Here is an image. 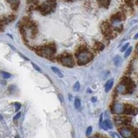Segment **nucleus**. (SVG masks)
<instances>
[{
    "label": "nucleus",
    "mask_w": 138,
    "mask_h": 138,
    "mask_svg": "<svg viewBox=\"0 0 138 138\" xmlns=\"http://www.w3.org/2000/svg\"><path fill=\"white\" fill-rule=\"evenodd\" d=\"M114 61H115V64L116 66H118L119 64V63L121 62V61H122V59L119 56H116V57L114 59Z\"/></svg>",
    "instance_id": "obj_17"
},
{
    "label": "nucleus",
    "mask_w": 138,
    "mask_h": 138,
    "mask_svg": "<svg viewBox=\"0 0 138 138\" xmlns=\"http://www.w3.org/2000/svg\"><path fill=\"white\" fill-rule=\"evenodd\" d=\"M137 37H138V34H137V35H135V39H136Z\"/></svg>",
    "instance_id": "obj_26"
},
{
    "label": "nucleus",
    "mask_w": 138,
    "mask_h": 138,
    "mask_svg": "<svg viewBox=\"0 0 138 138\" xmlns=\"http://www.w3.org/2000/svg\"><path fill=\"white\" fill-rule=\"evenodd\" d=\"M51 69H52V70H53V71L55 73H56L57 75L59 76V77H61V78H62V77H64L63 74L61 73V71H60V70H59L58 69H57V68H55V67H52Z\"/></svg>",
    "instance_id": "obj_13"
},
{
    "label": "nucleus",
    "mask_w": 138,
    "mask_h": 138,
    "mask_svg": "<svg viewBox=\"0 0 138 138\" xmlns=\"http://www.w3.org/2000/svg\"><path fill=\"white\" fill-rule=\"evenodd\" d=\"M104 48V45L101 42H96L95 44V49L98 51H101Z\"/></svg>",
    "instance_id": "obj_11"
},
{
    "label": "nucleus",
    "mask_w": 138,
    "mask_h": 138,
    "mask_svg": "<svg viewBox=\"0 0 138 138\" xmlns=\"http://www.w3.org/2000/svg\"><path fill=\"white\" fill-rule=\"evenodd\" d=\"M124 112L128 114H133V111H134V107L132 106L130 104H126L124 108Z\"/></svg>",
    "instance_id": "obj_8"
},
{
    "label": "nucleus",
    "mask_w": 138,
    "mask_h": 138,
    "mask_svg": "<svg viewBox=\"0 0 138 138\" xmlns=\"http://www.w3.org/2000/svg\"><path fill=\"white\" fill-rule=\"evenodd\" d=\"M56 0H48L37 8L38 11L42 15H46L53 12L56 8Z\"/></svg>",
    "instance_id": "obj_2"
},
{
    "label": "nucleus",
    "mask_w": 138,
    "mask_h": 138,
    "mask_svg": "<svg viewBox=\"0 0 138 138\" xmlns=\"http://www.w3.org/2000/svg\"><path fill=\"white\" fill-rule=\"evenodd\" d=\"M32 66H33V67H34L35 69H36L37 70H38V71H41V70H40V69H39V68L37 66V65H36L35 64H34V63H32Z\"/></svg>",
    "instance_id": "obj_23"
},
{
    "label": "nucleus",
    "mask_w": 138,
    "mask_h": 138,
    "mask_svg": "<svg viewBox=\"0 0 138 138\" xmlns=\"http://www.w3.org/2000/svg\"><path fill=\"white\" fill-rule=\"evenodd\" d=\"M1 26H2V22H1V21H0V29H1Z\"/></svg>",
    "instance_id": "obj_24"
},
{
    "label": "nucleus",
    "mask_w": 138,
    "mask_h": 138,
    "mask_svg": "<svg viewBox=\"0 0 138 138\" xmlns=\"http://www.w3.org/2000/svg\"><path fill=\"white\" fill-rule=\"evenodd\" d=\"M101 31L104 32V34L107 36V37H112V34H113V32L111 31V26L109 25L108 23L107 22H104L101 25Z\"/></svg>",
    "instance_id": "obj_5"
},
{
    "label": "nucleus",
    "mask_w": 138,
    "mask_h": 138,
    "mask_svg": "<svg viewBox=\"0 0 138 138\" xmlns=\"http://www.w3.org/2000/svg\"><path fill=\"white\" fill-rule=\"evenodd\" d=\"M21 108V104L19 103H15V111H18Z\"/></svg>",
    "instance_id": "obj_20"
},
{
    "label": "nucleus",
    "mask_w": 138,
    "mask_h": 138,
    "mask_svg": "<svg viewBox=\"0 0 138 138\" xmlns=\"http://www.w3.org/2000/svg\"><path fill=\"white\" fill-rule=\"evenodd\" d=\"M75 106L76 108H80L81 107V101L79 98H75Z\"/></svg>",
    "instance_id": "obj_14"
},
{
    "label": "nucleus",
    "mask_w": 138,
    "mask_h": 138,
    "mask_svg": "<svg viewBox=\"0 0 138 138\" xmlns=\"http://www.w3.org/2000/svg\"><path fill=\"white\" fill-rule=\"evenodd\" d=\"M56 52V48L53 44H49L44 48L39 50V52H37L39 55H45V56H50L53 55Z\"/></svg>",
    "instance_id": "obj_3"
},
{
    "label": "nucleus",
    "mask_w": 138,
    "mask_h": 138,
    "mask_svg": "<svg viewBox=\"0 0 138 138\" xmlns=\"http://www.w3.org/2000/svg\"><path fill=\"white\" fill-rule=\"evenodd\" d=\"M103 126L106 127V129H107V128H111L113 127V125H112V123L111 122L110 120L106 119L103 122Z\"/></svg>",
    "instance_id": "obj_12"
},
{
    "label": "nucleus",
    "mask_w": 138,
    "mask_h": 138,
    "mask_svg": "<svg viewBox=\"0 0 138 138\" xmlns=\"http://www.w3.org/2000/svg\"><path fill=\"white\" fill-rule=\"evenodd\" d=\"M128 44H125L122 48V49H121V51H124L127 49V48H128Z\"/></svg>",
    "instance_id": "obj_22"
},
{
    "label": "nucleus",
    "mask_w": 138,
    "mask_h": 138,
    "mask_svg": "<svg viewBox=\"0 0 138 138\" xmlns=\"http://www.w3.org/2000/svg\"><path fill=\"white\" fill-rule=\"evenodd\" d=\"M113 80H108V81L106 83V84H105V90H106V92H108V91L111 89L112 86H113Z\"/></svg>",
    "instance_id": "obj_10"
},
{
    "label": "nucleus",
    "mask_w": 138,
    "mask_h": 138,
    "mask_svg": "<svg viewBox=\"0 0 138 138\" xmlns=\"http://www.w3.org/2000/svg\"><path fill=\"white\" fill-rule=\"evenodd\" d=\"M97 1L101 6L104 8H108L111 3V0H97Z\"/></svg>",
    "instance_id": "obj_9"
},
{
    "label": "nucleus",
    "mask_w": 138,
    "mask_h": 138,
    "mask_svg": "<svg viewBox=\"0 0 138 138\" xmlns=\"http://www.w3.org/2000/svg\"><path fill=\"white\" fill-rule=\"evenodd\" d=\"M1 75L3 76V77L4 78H5V79H8V78H10L11 77V74L10 73H7V72H4V71H1Z\"/></svg>",
    "instance_id": "obj_16"
},
{
    "label": "nucleus",
    "mask_w": 138,
    "mask_h": 138,
    "mask_svg": "<svg viewBox=\"0 0 138 138\" xmlns=\"http://www.w3.org/2000/svg\"><path fill=\"white\" fill-rule=\"evenodd\" d=\"M20 116H21V113H18L17 115H15V117H13V120L14 121H16L17 119H18L20 117Z\"/></svg>",
    "instance_id": "obj_21"
},
{
    "label": "nucleus",
    "mask_w": 138,
    "mask_h": 138,
    "mask_svg": "<svg viewBox=\"0 0 138 138\" xmlns=\"http://www.w3.org/2000/svg\"><path fill=\"white\" fill-rule=\"evenodd\" d=\"M124 19H125V15L122 12L117 13L111 17L112 21H122Z\"/></svg>",
    "instance_id": "obj_6"
},
{
    "label": "nucleus",
    "mask_w": 138,
    "mask_h": 138,
    "mask_svg": "<svg viewBox=\"0 0 138 138\" xmlns=\"http://www.w3.org/2000/svg\"><path fill=\"white\" fill-rule=\"evenodd\" d=\"M92 127L91 126H89L88 128H87V130H86V135L88 136V135H90V134H91V133H92Z\"/></svg>",
    "instance_id": "obj_19"
},
{
    "label": "nucleus",
    "mask_w": 138,
    "mask_h": 138,
    "mask_svg": "<svg viewBox=\"0 0 138 138\" xmlns=\"http://www.w3.org/2000/svg\"><path fill=\"white\" fill-rule=\"evenodd\" d=\"M80 83L78 82H76L75 84V85H74V86H73V90L75 92H77V91L80 90Z\"/></svg>",
    "instance_id": "obj_15"
},
{
    "label": "nucleus",
    "mask_w": 138,
    "mask_h": 138,
    "mask_svg": "<svg viewBox=\"0 0 138 138\" xmlns=\"http://www.w3.org/2000/svg\"><path fill=\"white\" fill-rule=\"evenodd\" d=\"M66 1H74V0H66Z\"/></svg>",
    "instance_id": "obj_25"
},
{
    "label": "nucleus",
    "mask_w": 138,
    "mask_h": 138,
    "mask_svg": "<svg viewBox=\"0 0 138 138\" xmlns=\"http://www.w3.org/2000/svg\"><path fill=\"white\" fill-rule=\"evenodd\" d=\"M92 57L93 55L90 52H88V50L84 47H81L77 51V63L79 65L86 64V63L90 62Z\"/></svg>",
    "instance_id": "obj_1"
},
{
    "label": "nucleus",
    "mask_w": 138,
    "mask_h": 138,
    "mask_svg": "<svg viewBox=\"0 0 138 138\" xmlns=\"http://www.w3.org/2000/svg\"><path fill=\"white\" fill-rule=\"evenodd\" d=\"M8 2H9L11 5V7L14 10H17L18 8V6L19 4V0H7Z\"/></svg>",
    "instance_id": "obj_7"
},
{
    "label": "nucleus",
    "mask_w": 138,
    "mask_h": 138,
    "mask_svg": "<svg viewBox=\"0 0 138 138\" xmlns=\"http://www.w3.org/2000/svg\"><path fill=\"white\" fill-rule=\"evenodd\" d=\"M60 62L63 65L67 67H73L74 65V59L70 55H62L60 57Z\"/></svg>",
    "instance_id": "obj_4"
},
{
    "label": "nucleus",
    "mask_w": 138,
    "mask_h": 138,
    "mask_svg": "<svg viewBox=\"0 0 138 138\" xmlns=\"http://www.w3.org/2000/svg\"><path fill=\"white\" fill-rule=\"evenodd\" d=\"M132 47H130V48H128V49H126V51L125 54H124V57H127L128 56H129V55L131 54V50H132Z\"/></svg>",
    "instance_id": "obj_18"
}]
</instances>
